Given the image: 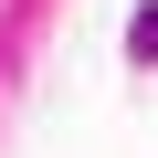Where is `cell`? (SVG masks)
I'll list each match as a JSON object with an SVG mask.
<instances>
[{"label":"cell","mask_w":158,"mask_h":158,"mask_svg":"<svg viewBox=\"0 0 158 158\" xmlns=\"http://www.w3.org/2000/svg\"><path fill=\"white\" fill-rule=\"evenodd\" d=\"M127 53H137V63H158V0H148V11L127 21Z\"/></svg>","instance_id":"obj_1"}]
</instances>
